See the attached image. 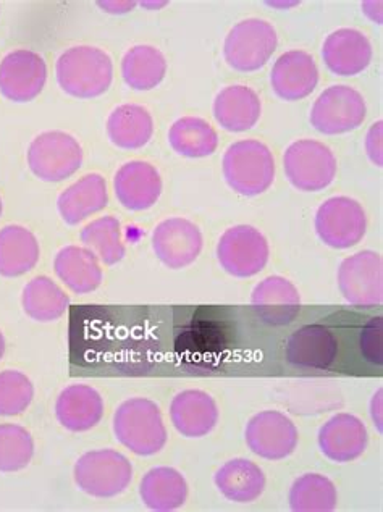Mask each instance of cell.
I'll return each instance as SVG.
<instances>
[{"label": "cell", "mask_w": 383, "mask_h": 512, "mask_svg": "<svg viewBox=\"0 0 383 512\" xmlns=\"http://www.w3.org/2000/svg\"><path fill=\"white\" fill-rule=\"evenodd\" d=\"M335 483L320 474H306L290 490V508L295 512H332L337 508Z\"/></svg>", "instance_id": "836d02e7"}, {"label": "cell", "mask_w": 383, "mask_h": 512, "mask_svg": "<svg viewBox=\"0 0 383 512\" xmlns=\"http://www.w3.org/2000/svg\"><path fill=\"white\" fill-rule=\"evenodd\" d=\"M251 304L262 322L272 327H283L298 317L301 296L290 280L275 275L262 280L254 288Z\"/></svg>", "instance_id": "d6986e66"}, {"label": "cell", "mask_w": 383, "mask_h": 512, "mask_svg": "<svg viewBox=\"0 0 383 512\" xmlns=\"http://www.w3.org/2000/svg\"><path fill=\"white\" fill-rule=\"evenodd\" d=\"M224 177L241 196L266 193L275 180V160L266 144L243 139L228 147L224 156Z\"/></svg>", "instance_id": "277c9868"}, {"label": "cell", "mask_w": 383, "mask_h": 512, "mask_svg": "<svg viewBox=\"0 0 383 512\" xmlns=\"http://www.w3.org/2000/svg\"><path fill=\"white\" fill-rule=\"evenodd\" d=\"M380 335H382V317H374L369 324L362 328L361 351L371 364H382V349H380Z\"/></svg>", "instance_id": "74e56055"}, {"label": "cell", "mask_w": 383, "mask_h": 512, "mask_svg": "<svg viewBox=\"0 0 383 512\" xmlns=\"http://www.w3.org/2000/svg\"><path fill=\"white\" fill-rule=\"evenodd\" d=\"M39 261V244L28 228L9 225L0 230V275L22 277Z\"/></svg>", "instance_id": "f1b7e54d"}, {"label": "cell", "mask_w": 383, "mask_h": 512, "mask_svg": "<svg viewBox=\"0 0 383 512\" xmlns=\"http://www.w3.org/2000/svg\"><path fill=\"white\" fill-rule=\"evenodd\" d=\"M169 143L180 156L203 159L214 154L219 146V135L203 118L183 117L170 128Z\"/></svg>", "instance_id": "4dcf8cb0"}, {"label": "cell", "mask_w": 383, "mask_h": 512, "mask_svg": "<svg viewBox=\"0 0 383 512\" xmlns=\"http://www.w3.org/2000/svg\"><path fill=\"white\" fill-rule=\"evenodd\" d=\"M167 75L164 54L152 46H136L122 60L125 83L136 91H149L159 86Z\"/></svg>", "instance_id": "1f68e13d"}, {"label": "cell", "mask_w": 383, "mask_h": 512, "mask_svg": "<svg viewBox=\"0 0 383 512\" xmlns=\"http://www.w3.org/2000/svg\"><path fill=\"white\" fill-rule=\"evenodd\" d=\"M55 416L70 432H88L104 416V399L88 385H72L60 393L55 403Z\"/></svg>", "instance_id": "603a6c76"}, {"label": "cell", "mask_w": 383, "mask_h": 512, "mask_svg": "<svg viewBox=\"0 0 383 512\" xmlns=\"http://www.w3.org/2000/svg\"><path fill=\"white\" fill-rule=\"evenodd\" d=\"M81 243L93 249L106 265L118 264L127 252L123 244L122 225L112 215L86 225L81 231Z\"/></svg>", "instance_id": "e575fe53"}, {"label": "cell", "mask_w": 383, "mask_h": 512, "mask_svg": "<svg viewBox=\"0 0 383 512\" xmlns=\"http://www.w3.org/2000/svg\"><path fill=\"white\" fill-rule=\"evenodd\" d=\"M34 440L22 425H0V472L10 474L25 469L33 459Z\"/></svg>", "instance_id": "d590c367"}, {"label": "cell", "mask_w": 383, "mask_h": 512, "mask_svg": "<svg viewBox=\"0 0 383 512\" xmlns=\"http://www.w3.org/2000/svg\"><path fill=\"white\" fill-rule=\"evenodd\" d=\"M114 433L125 448L138 456H154L164 450L167 429L160 409L151 399L123 401L114 416Z\"/></svg>", "instance_id": "3957f363"}, {"label": "cell", "mask_w": 383, "mask_h": 512, "mask_svg": "<svg viewBox=\"0 0 383 512\" xmlns=\"http://www.w3.org/2000/svg\"><path fill=\"white\" fill-rule=\"evenodd\" d=\"M170 419L183 437H206L219 422V408L206 391H181L170 404Z\"/></svg>", "instance_id": "7402d4cb"}, {"label": "cell", "mask_w": 383, "mask_h": 512, "mask_svg": "<svg viewBox=\"0 0 383 512\" xmlns=\"http://www.w3.org/2000/svg\"><path fill=\"white\" fill-rule=\"evenodd\" d=\"M382 390L377 391V395L372 399L371 414L374 424L377 425V430L382 433L383 422H382Z\"/></svg>", "instance_id": "ab89813d"}, {"label": "cell", "mask_w": 383, "mask_h": 512, "mask_svg": "<svg viewBox=\"0 0 383 512\" xmlns=\"http://www.w3.org/2000/svg\"><path fill=\"white\" fill-rule=\"evenodd\" d=\"M341 294L353 306H377L383 301V262L377 252L361 251L341 262Z\"/></svg>", "instance_id": "7c38bea8"}, {"label": "cell", "mask_w": 383, "mask_h": 512, "mask_svg": "<svg viewBox=\"0 0 383 512\" xmlns=\"http://www.w3.org/2000/svg\"><path fill=\"white\" fill-rule=\"evenodd\" d=\"M55 73L65 93L78 99H93L110 88L114 80V65L101 49L78 46L60 55Z\"/></svg>", "instance_id": "7a4b0ae2"}, {"label": "cell", "mask_w": 383, "mask_h": 512, "mask_svg": "<svg viewBox=\"0 0 383 512\" xmlns=\"http://www.w3.org/2000/svg\"><path fill=\"white\" fill-rule=\"evenodd\" d=\"M366 112V101L356 89L337 84L317 97L312 105L311 125L322 135H345L362 125Z\"/></svg>", "instance_id": "9c48e42d"}, {"label": "cell", "mask_w": 383, "mask_h": 512, "mask_svg": "<svg viewBox=\"0 0 383 512\" xmlns=\"http://www.w3.org/2000/svg\"><path fill=\"white\" fill-rule=\"evenodd\" d=\"M110 141L122 149H141L154 135V120L141 105H120L107 120Z\"/></svg>", "instance_id": "f546056e"}, {"label": "cell", "mask_w": 383, "mask_h": 512, "mask_svg": "<svg viewBox=\"0 0 383 512\" xmlns=\"http://www.w3.org/2000/svg\"><path fill=\"white\" fill-rule=\"evenodd\" d=\"M33 396V383L25 374L17 370L0 374V416H20L30 408Z\"/></svg>", "instance_id": "8d00e7d4"}, {"label": "cell", "mask_w": 383, "mask_h": 512, "mask_svg": "<svg viewBox=\"0 0 383 512\" xmlns=\"http://www.w3.org/2000/svg\"><path fill=\"white\" fill-rule=\"evenodd\" d=\"M107 202H109V193H107L106 180L97 173H91L60 194L57 209L65 223L78 225L104 209Z\"/></svg>", "instance_id": "d4e9b609"}, {"label": "cell", "mask_w": 383, "mask_h": 512, "mask_svg": "<svg viewBox=\"0 0 383 512\" xmlns=\"http://www.w3.org/2000/svg\"><path fill=\"white\" fill-rule=\"evenodd\" d=\"M337 336L325 325L311 324L291 333L285 348L288 364L299 370H327L337 361Z\"/></svg>", "instance_id": "2e32d148"}, {"label": "cell", "mask_w": 383, "mask_h": 512, "mask_svg": "<svg viewBox=\"0 0 383 512\" xmlns=\"http://www.w3.org/2000/svg\"><path fill=\"white\" fill-rule=\"evenodd\" d=\"M26 315L36 322H54L70 307V298L51 278L36 277L25 286L22 296Z\"/></svg>", "instance_id": "d6a6232c"}, {"label": "cell", "mask_w": 383, "mask_h": 512, "mask_svg": "<svg viewBox=\"0 0 383 512\" xmlns=\"http://www.w3.org/2000/svg\"><path fill=\"white\" fill-rule=\"evenodd\" d=\"M215 485L233 503H253L266 488V475L249 459L236 458L220 467Z\"/></svg>", "instance_id": "4316f807"}, {"label": "cell", "mask_w": 383, "mask_h": 512, "mask_svg": "<svg viewBox=\"0 0 383 512\" xmlns=\"http://www.w3.org/2000/svg\"><path fill=\"white\" fill-rule=\"evenodd\" d=\"M83 164V149L73 136L64 131H47L39 135L28 149V165L39 180L64 181L78 172Z\"/></svg>", "instance_id": "ba28073f"}, {"label": "cell", "mask_w": 383, "mask_h": 512, "mask_svg": "<svg viewBox=\"0 0 383 512\" xmlns=\"http://www.w3.org/2000/svg\"><path fill=\"white\" fill-rule=\"evenodd\" d=\"M322 57L333 75L356 76L371 65L372 44L361 31L341 28L325 39Z\"/></svg>", "instance_id": "44dd1931"}, {"label": "cell", "mask_w": 383, "mask_h": 512, "mask_svg": "<svg viewBox=\"0 0 383 512\" xmlns=\"http://www.w3.org/2000/svg\"><path fill=\"white\" fill-rule=\"evenodd\" d=\"M228 343L227 327L212 315L199 312L178 330L173 351L185 369L206 372L222 364Z\"/></svg>", "instance_id": "6da1fadb"}, {"label": "cell", "mask_w": 383, "mask_h": 512, "mask_svg": "<svg viewBox=\"0 0 383 512\" xmlns=\"http://www.w3.org/2000/svg\"><path fill=\"white\" fill-rule=\"evenodd\" d=\"M283 168L291 185L304 193H317L329 188L337 175V159L329 146L301 139L285 151Z\"/></svg>", "instance_id": "8992f818"}, {"label": "cell", "mask_w": 383, "mask_h": 512, "mask_svg": "<svg viewBox=\"0 0 383 512\" xmlns=\"http://www.w3.org/2000/svg\"><path fill=\"white\" fill-rule=\"evenodd\" d=\"M46 80V62L36 52H10L0 63V93L9 101H33L43 91Z\"/></svg>", "instance_id": "9a60e30c"}, {"label": "cell", "mask_w": 383, "mask_h": 512, "mask_svg": "<svg viewBox=\"0 0 383 512\" xmlns=\"http://www.w3.org/2000/svg\"><path fill=\"white\" fill-rule=\"evenodd\" d=\"M99 7L109 10V13H127L135 7V2H99Z\"/></svg>", "instance_id": "60d3db41"}, {"label": "cell", "mask_w": 383, "mask_h": 512, "mask_svg": "<svg viewBox=\"0 0 383 512\" xmlns=\"http://www.w3.org/2000/svg\"><path fill=\"white\" fill-rule=\"evenodd\" d=\"M203 233L193 222L180 217L164 220L152 233V249L169 269H185L203 251Z\"/></svg>", "instance_id": "5bb4252c"}, {"label": "cell", "mask_w": 383, "mask_h": 512, "mask_svg": "<svg viewBox=\"0 0 383 512\" xmlns=\"http://www.w3.org/2000/svg\"><path fill=\"white\" fill-rule=\"evenodd\" d=\"M55 273L76 294H88L101 286L102 269L91 249L67 246L55 256Z\"/></svg>", "instance_id": "484cf974"}, {"label": "cell", "mask_w": 383, "mask_h": 512, "mask_svg": "<svg viewBox=\"0 0 383 512\" xmlns=\"http://www.w3.org/2000/svg\"><path fill=\"white\" fill-rule=\"evenodd\" d=\"M266 236L251 225H236L225 231L217 244V259L225 272L236 278L254 277L269 262Z\"/></svg>", "instance_id": "30bf717a"}, {"label": "cell", "mask_w": 383, "mask_h": 512, "mask_svg": "<svg viewBox=\"0 0 383 512\" xmlns=\"http://www.w3.org/2000/svg\"><path fill=\"white\" fill-rule=\"evenodd\" d=\"M382 133L383 123L377 122L371 126V130L366 136V151L367 156L371 157L377 167L383 165V149H382Z\"/></svg>", "instance_id": "f35d334b"}, {"label": "cell", "mask_w": 383, "mask_h": 512, "mask_svg": "<svg viewBox=\"0 0 383 512\" xmlns=\"http://www.w3.org/2000/svg\"><path fill=\"white\" fill-rule=\"evenodd\" d=\"M139 495L151 511H177L185 504L188 483L177 469L156 467L144 475Z\"/></svg>", "instance_id": "83f0119b"}, {"label": "cell", "mask_w": 383, "mask_h": 512, "mask_svg": "<svg viewBox=\"0 0 383 512\" xmlns=\"http://www.w3.org/2000/svg\"><path fill=\"white\" fill-rule=\"evenodd\" d=\"M0 215H2V201H0Z\"/></svg>", "instance_id": "7bdbcfd3"}, {"label": "cell", "mask_w": 383, "mask_h": 512, "mask_svg": "<svg viewBox=\"0 0 383 512\" xmlns=\"http://www.w3.org/2000/svg\"><path fill=\"white\" fill-rule=\"evenodd\" d=\"M277 44V31L269 21L248 18L228 33L225 60L238 72H256L272 59Z\"/></svg>", "instance_id": "52a82bcc"}, {"label": "cell", "mask_w": 383, "mask_h": 512, "mask_svg": "<svg viewBox=\"0 0 383 512\" xmlns=\"http://www.w3.org/2000/svg\"><path fill=\"white\" fill-rule=\"evenodd\" d=\"M133 466L114 450L89 451L75 464V482L94 498H114L130 487Z\"/></svg>", "instance_id": "5b68a950"}, {"label": "cell", "mask_w": 383, "mask_h": 512, "mask_svg": "<svg viewBox=\"0 0 383 512\" xmlns=\"http://www.w3.org/2000/svg\"><path fill=\"white\" fill-rule=\"evenodd\" d=\"M115 196L133 212L151 209L162 194V180L156 167L143 160H131L115 175Z\"/></svg>", "instance_id": "ac0fdd59"}, {"label": "cell", "mask_w": 383, "mask_h": 512, "mask_svg": "<svg viewBox=\"0 0 383 512\" xmlns=\"http://www.w3.org/2000/svg\"><path fill=\"white\" fill-rule=\"evenodd\" d=\"M272 89L283 101L311 96L319 83V68L308 52L288 51L278 57L270 76Z\"/></svg>", "instance_id": "e0dca14e"}, {"label": "cell", "mask_w": 383, "mask_h": 512, "mask_svg": "<svg viewBox=\"0 0 383 512\" xmlns=\"http://www.w3.org/2000/svg\"><path fill=\"white\" fill-rule=\"evenodd\" d=\"M367 440L369 435L364 422L345 412L327 420L319 432L320 451L325 458L340 464L361 458L366 451Z\"/></svg>", "instance_id": "ffe728a7"}, {"label": "cell", "mask_w": 383, "mask_h": 512, "mask_svg": "<svg viewBox=\"0 0 383 512\" xmlns=\"http://www.w3.org/2000/svg\"><path fill=\"white\" fill-rule=\"evenodd\" d=\"M366 230V212L354 199L346 196L330 198L317 210V235L329 248H353L364 238Z\"/></svg>", "instance_id": "8fae6325"}, {"label": "cell", "mask_w": 383, "mask_h": 512, "mask_svg": "<svg viewBox=\"0 0 383 512\" xmlns=\"http://www.w3.org/2000/svg\"><path fill=\"white\" fill-rule=\"evenodd\" d=\"M261 114V99L254 89L243 84L228 86L215 97V120L230 133L251 130L259 122Z\"/></svg>", "instance_id": "cb8c5ba5"}, {"label": "cell", "mask_w": 383, "mask_h": 512, "mask_svg": "<svg viewBox=\"0 0 383 512\" xmlns=\"http://www.w3.org/2000/svg\"><path fill=\"white\" fill-rule=\"evenodd\" d=\"M5 353V338L4 335H2V332H0V359L4 357Z\"/></svg>", "instance_id": "b9f144b4"}, {"label": "cell", "mask_w": 383, "mask_h": 512, "mask_svg": "<svg viewBox=\"0 0 383 512\" xmlns=\"http://www.w3.org/2000/svg\"><path fill=\"white\" fill-rule=\"evenodd\" d=\"M298 429L290 417L278 411L259 412L246 425V445L259 458L282 461L295 453Z\"/></svg>", "instance_id": "4fadbf2b"}]
</instances>
